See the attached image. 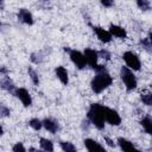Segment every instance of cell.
<instances>
[{"mask_svg": "<svg viewBox=\"0 0 152 152\" xmlns=\"http://www.w3.org/2000/svg\"><path fill=\"white\" fill-rule=\"evenodd\" d=\"M113 83V77L107 70L96 71L95 76L90 81V88L94 94H101L103 90H106L108 87H110Z\"/></svg>", "mask_w": 152, "mask_h": 152, "instance_id": "6da1fadb", "label": "cell"}, {"mask_svg": "<svg viewBox=\"0 0 152 152\" xmlns=\"http://www.w3.org/2000/svg\"><path fill=\"white\" fill-rule=\"evenodd\" d=\"M87 118L88 121L95 126L97 129H103L104 128V116H103V104L100 103H91L89 106V109L87 112Z\"/></svg>", "mask_w": 152, "mask_h": 152, "instance_id": "7a4b0ae2", "label": "cell"}, {"mask_svg": "<svg viewBox=\"0 0 152 152\" xmlns=\"http://www.w3.org/2000/svg\"><path fill=\"white\" fill-rule=\"evenodd\" d=\"M120 78H121L125 88L128 91H132L138 87L137 76L134 75V71L132 69H129L128 66H121V69H120Z\"/></svg>", "mask_w": 152, "mask_h": 152, "instance_id": "3957f363", "label": "cell"}, {"mask_svg": "<svg viewBox=\"0 0 152 152\" xmlns=\"http://www.w3.org/2000/svg\"><path fill=\"white\" fill-rule=\"evenodd\" d=\"M65 51H68L69 57H70V61L74 63V65L78 70H83L88 65L87 58L84 56V52H81V51H78L76 49H66V48H65Z\"/></svg>", "mask_w": 152, "mask_h": 152, "instance_id": "277c9868", "label": "cell"}, {"mask_svg": "<svg viewBox=\"0 0 152 152\" xmlns=\"http://www.w3.org/2000/svg\"><path fill=\"white\" fill-rule=\"evenodd\" d=\"M122 59H124L126 66H128L133 71H139L140 70L141 61H140L139 56L135 52H133V51H125L122 53Z\"/></svg>", "mask_w": 152, "mask_h": 152, "instance_id": "5b68a950", "label": "cell"}, {"mask_svg": "<svg viewBox=\"0 0 152 152\" xmlns=\"http://www.w3.org/2000/svg\"><path fill=\"white\" fill-rule=\"evenodd\" d=\"M103 116H104V120L107 124L112 125V126H119L121 124V116L120 114L113 109V108H109L107 106H103Z\"/></svg>", "mask_w": 152, "mask_h": 152, "instance_id": "8992f818", "label": "cell"}, {"mask_svg": "<svg viewBox=\"0 0 152 152\" xmlns=\"http://www.w3.org/2000/svg\"><path fill=\"white\" fill-rule=\"evenodd\" d=\"M15 95V97L23 103L24 107H30L32 104V97H31V94L28 93V90L26 88H23V87H19L14 90L13 93Z\"/></svg>", "mask_w": 152, "mask_h": 152, "instance_id": "52a82bcc", "label": "cell"}, {"mask_svg": "<svg viewBox=\"0 0 152 152\" xmlns=\"http://www.w3.org/2000/svg\"><path fill=\"white\" fill-rule=\"evenodd\" d=\"M91 28L100 42H102V43H110L112 42L113 36L109 32V30H106V28H103L101 26H96V25H91Z\"/></svg>", "mask_w": 152, "mask_h": 152, "instance_id": "ba28073f", "label": "cell"}, {"mask_svg": "<svg viewBox=\"0 0 152 152\" xmlns=\"http://www.w3.org/2000/svg\"><path fill=\"white\" fill-rule=\"evenodd\" d=\"M83 52H84V56H86V58H87L88 66H90L91 69H95V68L99 65V63H97V61H99V58H100L99 51H96V50H94V49H90V48H87V49H84Z\"/></svg>", "mask_w": 152, "mask_h": 152, "instance_id": "9c48e42d", "label": "cell"}, {"mask_svg": "<svg viewBox=\"0 0 152 152\" xmlns=\"http://www.w3.org/2000/svg\"><path fill=\"white\" fill-rule=\"evenodd\" d=\"M17 17H18V20L25 25H33V23H34L32 13L26 8H20L17 13Z\"/></svg>", "mask_w": 152, "mask_h": 152, "instance_id": "30bf717a", "label": "cell"}, {"mask_svg": "<svg viewBox=\"0 0 152 152\" xmlns=\"http://www.w3.org/2000/svg\"><path fill=\"white\" fill-rule=\"evenodd\" d=\"M55 75H56V77L59 80V82H61L62 84L68 86V83H69V72H68V70H66L63 65L56 66V69H55Z\"/></svg>", "mask_w": 152, "mask_h": 152, "instance_id": "8fae6325", "label": "cell"}, {"mask_svg": "<svg viewBox=\"0 0 152 152\" xmlns=\"http://www.w3.org/2000/svg\"><path fill=\"white\" fill-rule=\"evenodd\" d=\"M43 127H44L48 132L55 134V133H57L58 129H59V124H58V121H56V120L52 119V118H45V119L43 120Z\"/></svg>", "mask_w": 152, "mask_h": 152, "instance_id": "7c38bea8", "label": "cell"}, {"mask_svg": "<svg viewBox=\"0 0 152 152\" xmlns=\"http://www.w3.org/2000/svg\"><path fill=\"white\" fill-rule=\"evenodd\" d=\"M108 30H109V32L112 33V36H113V37H115V38L125 39V38L127 37V32H126V30H125L122 26H120V25L110 24Z\"/></svg>", "mask_w": 152, "mask_h": 152, "instance_id": "4fadbf2b", "label": "cell"}, {"mask_svg": "<svg viewBox=\"0 0 152 152\" xmlns=\"http://www.w3.org/2000/svg\"><path fill=\"white\" fill-rule=\"evenodd\" d=\"M83 144L88 151H104V147L97 141L91 138H86L83 140Z\"/></svg>", "mask_w": 152, "mask_h": 152, "instance_id": "5bb4252c", "label": "cell"}, {"mask_svg": "<svg viewBox=\"0 0 152 152\" xmlns=\"http://www.w3.org/2000/svg\"><path fill=\"white\" fill-rule=\"evenodd\" d=\"M116 142H118L119 147H120L122 151H134V150H137L135 145H134L131 140H128V139H126V138L120 137V138H118Z\"/></svg>", "mask_w": 152, "mask_h": 152, "instance_id": "9a60e30c", "label": "cell"}, {"mask_svg": "<svg viewBox=\"0 0 152 152\" xmlns=\"http://www.w3.org/2000/svg\"><path fill=\"white\" fill-rule=\"evenodd\" d=\"M1 88L4 89V90H7V91H10V93H14V90L17 89V87L14 86V83H13V81L10 78V76H7V75H5L2 78H1Z\"/></svg>", "mask_w": 152, "mask_h": 152, "instance_id": "2e32d148", "label": "cell"}, {"mask_svg": "<svg viewBox=\"0 0 152 152\" xmlns=\"http://www.w3.org/2000/svg\"><path fill=\"white\" fill-rule=\"evenodd\" d=\"M140 125H141L142 129H144L147 134L152 135V119H151L150 116H144V118L140 120Z\"/></svg>", "mask_w": 152, "mask_h": 152, "instance_id": "e0dca14e", "label": "cell"}, {"mask_svg": "<svg viewBox=\"0 0 152 152\" xmlns=\"http://www.w3.org/2000/svg\"><path fill=\"white\" fill-rule=\"evenodd\" d=\"M39 145H40V148H42L43 151L51 152V151L55 150L53 142H52L50 139H46V138H40V139H39Z\"/></svg>", "mask_w": 152, "mask_h": 152, "instance_id": "ac0fdd59", "label": "cell"}, {"mask_svg": "<svg viewBox=\"0 0 152 152\" xmlns=\"http://www.w3.org/2000/svg\"><path fill=\"white\" fill-rule=\"evenodd\" d=\"M140 100L145 106H152V91H142L140 94Z\"/></svg>", "mask_w": 152, "mask_h": 152, "instance_id": "d6986e66", "label": "cell"}, {"mask_svg": "<svg viewBox=\"0 0 152 152\" xmlns=\"http://www.w3.org/2000/svg\"><path fill=\"white\" fill-rule=\"evenodd\" d=\"M28 126L34 129V131H39L43 128V120L38 119V118H32L30 121H28Z\"/></svg>", "mask_w": 152, "mask_h": 152, "instance_id": "ffe728a7", "label": "cell"}, {"mask_svg": "<svg viewBox=\"0 0 152 152\" xmlns=\"http://www.w3.org/2000/svg\"><path fill=\"white\" fill-rule=\"evenodd\" d=\"M59 146L64 152H76V146L70 141H59Z\"/></svg>", "mask_w": 152, "mask_h": 152, "instance_id": "44dd1931", "label": "cell"}, {"mask_svg": "<svg viewBox=\"0 0 152 152\" xmlns=\"http://www.w3.org/2000/svg\"><path fill=\"white\" fill-rule=\"evenodd\" d=\"M27 71H28V76H30L32 83H33L34 86H39V76H38V72H37L33 68H28Z\"/></svg>", "mask_w": 152, "mask_h": 152, "instance_id": "7402d4cb", "label": "cell"}, {"mask_svg": "<svg viewBox=\"0 0 152 152\" xmlns=\"http://www.w3.org/2000/svg\"><path fill=\"white\" fill-rule=\"evenodd\" d=\"M137 6L141 11H148V10H151L150 0H137Z\"/></svg>", "mask_w": 152, "mask_h": 152, "instance_id": "603a6c76", "label": "cell"}, {"mask_svg": "<svg viewBox=\"0 0 152 152\" xmlns=\"http://www.w3.org/2000/svg\"><path fill=\"white\" fill-rule=\"evenodd\" d=\"M12 150H13L14 152H25V151H26V148H25V146L23 145V142H15V144L12 146Z\"/></svg>", "mask_w": 152, "mask_h": 152, "instance_id": "cb8c5ba5", "label": "cell"}, {"mask_svg": "<svg viewBox=\"0 0 152 152\" xmlns=\"http://www.w3.org/2000/svg\"><path fill=\"white\" fill-rule=\"evenodd\" d=\"M0 114H1L2 118H6V116H10L11 110H10V108L6 107L5 104H1V106H0Z\"/></svg>", "mask_w": 152, "mask_h": 152, "instance_id": "d4e9b609", "label": "cell"}, {"mask_svg": "<svg viewBox=\"0 0 152 152\" xmlns=\"http://www.w3.org/2000/svg\"><path fill=\"white\" fill-rule=\"evenodd\" d=\"M99 55H100V57H102L103 59H109V58H110V53H109V51L106 50V49L99 51Z\"/></svg>", "mask_w": 152, "mask_h": 152, "instance_id": "484cf974", "label": "cell"}, {"mask_svg": "<svg viewBox=\"0 0 152 152\" xmlns=\"http://www.w3.org/2000/svg\"><path fill=\"white\" fill-rule=\"evenodd\" d=\"M100 2L104 7H112L114 5V0H100Z\"/></svg>", "mask_w": 152, "mask_h": 152, "instance_id": "4316f807", "label": "cell"}, {"mask_svg": "<svg viewBox=\"0 0 152 152\" xmlns=\"http://www.w3.org/2000/svg\"><path fill=\"white\" fill-rule=\"evenodd\" d=\"M104 140H106V141H107V144H108V145H109V146H112V147H113V146H114V144H113V141H112V140H110V139H109V138H108V137H104Z\"/></svg>", "mask_w": 152, "mask_h": 152, "instance_id": "83f0119b", "label": "cell"}, {"mask_svg": "<svg viewBox=\"0 0 152 152\" xmlns=\"http://www.w3.org/2000/svg\"><path fill=\"white\" fill-rule=\"evenodd\" d=\"M148 40H150V45L152 49V32H150V34H148Z\"/></svg>", "mask_w": 152, "mask_h": 152, "instance_id": "f1b7e54d", "label": "cell"}]
</instances>
